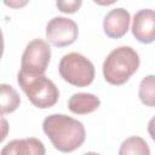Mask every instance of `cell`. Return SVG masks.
I'll list each match as a JSON object with an SVG mask.
<instances>
[{"instance_id": "obj_2", "label": "cell", "mask_w": 155, "mask_h": 155, "mask_svg": "<svg viewBox=\"0 0 155 155\" xmlns=\"http://www.w3.org/2000/svg\"><path fill=\"white\" fill-rule=\"evenodd\" d=\"M139 68V56L130 46L113 50L103 63V75L110 85H124Z\"/></svg>"}, {"instance_id": "obj_3", "label": "cell", "mask_w": 155, "mask_h": 155, "mask_svg": "<svg viewBox=\"0 0 155 155\" xmlns=\"http://www.w3.org/2000/svg\"><path fill=\"white\" fill-rule=\"evenodd\" d=\"M17 82L33 105L39 109L53 107L58 98L59 91L48 78L44 75H27L18 71Z\"/></svg>"}, {"instance_id": "obj_1", "label": "cell", "mask_w": 155, "mask_h": 155, "mask_svg": "<svg viewBox=\"0 0 155 155\" xmlns=\"http://www.w3.org/2000/svg\"><path fill=\"white\" fill-rule=\"evenodd\" d=\"M42 130L52 145L62 153L76 150L86 138L84 125L64 114H52L47 116L42 122Z\"/></svg>"}, {"instance_id": "obj_10", "label": "cell", "mask_w": 155, "mask_h": 155, "mask_svg": "<svg viewBox=\"0 0 155 155\" xmlns=\"http://www.w3.org/2000/svg\"><path fill=\"white\" fill-rule=\"evenodd\" d=\"M99 105H101V101L97 96L92 93H85V92L74 93L68 101L69 110L78 115L93 113L99 108Z\"/></svg>"}, {"instance_id": "obj_11", "label": "cell", "mask_w": 155, "mask_h": 155, "mask_svg": "<svg viewBox=\"0 0 155 155\" xmlns=\"http://www.w3.org/2000/svg\"><path fill=\"white\" fill-rule=\"evenodd\" d=\"M0 102H1V115L15 111L21 103L17 91L6 84L0 85Z\"/></svg>"}, {"instance_id": "obj_4", "label": "cell", "mask_w": 155, "mask_h": 155, "mask_svg": "<svg viewBox=\"0 0 155 155\" xmlns=\"http://www.w3.org/2000/svg\"><path fill=\"white\" fill-rule=\"evenodd\" d=\"M58 71L64 81L78 87L88 86L94 79L92 62L78 52L64 54L59 62Z\"/></svg>"}, {"instance_id": "obj_9", "label": "cell", "mask_w": 155, "mask_h": 155, "mask_svg": "<svg viewBox=\"0 0 155 155\" xmlns=\"http://www.w3.org/2000/svg\"><path fill=\"white\" fill-rule=\"evenodd\" d=\"M45 153V147L38 138L13 139L1 150L2 155H44Z\"/></svg>"}, {"instance_id": "obj_5", "label": "cell", "mask_w": 155, "mask_h": 155, "mask_svg": "<svg viewBox=\"0 0 155 155\" xmlns=\"http://www.w3.org/2000/svg\"><path fill=\"white\" fill-rule=\"evenodd\" d=\"M51 58V48L42 39L31 40L24 48L21 61V73L27 75H44Z\"/></svg>"}, {"instance_id": "obj_12", "label": "cell", "mask_w": 155, "mask_h": 155, "mask_svg": "<svg viewBox=\"0 0 155 155\" xmlns=\"http://www.w3.org/2000/svg\"><path fill=\"white\" fill-rule=\"evenodd\" d=\"M120 155H149L150 149L140 137H130L122 142L119 150Z\"/></svg>"}, {"instance_id": "obj_15", "label": "cell", "mask_w": 155, "mask_h": 155, "mask_svg": "<svg viewBox=\"0 0 155 155\" xmlns=\"http://www.w3.org/2000/svg\"><path fill=\"white\" fill-rule=\"evenodd\" d=\"M4 4L10 8H22L24 7L30 0H2Z\"/></svg>"}, {"instance_id": "obj_7", "label": "cell", "mask_w": 155, "mask_h": 155, "mask_svg": "<svg viewBox=\"0 0 155 155\" xmlns=\"http://www.w3.org/2000/svg\"><path fill=\"white\" fill-rule=\"evenodd\" d=\"M132 34L142 44L155 41V11L150 8L139 10L132 22Z\"/></svg>"}, {"instance_id": "obj_17", "label": "cell", "mask_w": 155, "mask_h": 155, "mask_svg": "<svg viewBox=\"0 0 155 155\" xmlns=\"http://www.w3.org/2000/svg\"><path fill=\"white\" fill-rule=\"evenodd\" d=\"M93 1L99 6H109V5H113L114 2H116L117 0H93Z\"/></svg>"}, {"instance_id": "obj_8", "label": "cell", "mask_w": 155, "mask_h": 155, "mask_svg": "<svg viewBox=\"0 0 155 155\" xmlns=\"http://www.w3.org/2000/svg\"><path fill=\"white\" fill-rule=\"evenodd\" d=\"M131 16L127 10L119 7L114 8L107 13L103 21V29L108 38L120 39L122 38L130 28Z\"/></svg>"}, {"instance_id": "obj_16", "label": "cell", "mask_w": 155, "mask_h": 155, "mask_svg": "<svg viewBox=\"0 0 155 155\" xmlns=\"http://www.w3.org/2000/svg\"><path fill=\"white\" fill-rule=\"evenodd\" d=\"M148 132H149V136L151 137V139L155 142V116L151 117L148 124Z\"/></svg>"}, {"instance_id": "obj_6", "label": "cell", "mask_w": 155, "mask_h": 155, "mask_svg": "<svg viewBox=\"0 0 155 155\" xmlns=\"http://www.w3.org/2000/svg\"><path fill=\"white\" fill-rule=\"evenodd\" d=\"M78 24L67 17H54L46 25V38L56 47L69 46L78 39Z\"/></svg>"}, {"instance_id": "obj_13", "label": "cell", "mask_w": 155, "mask_h": 155, "mask_svg": "<svg viewBox=\"0 0 155 155\" xmlns=\"http://www.w3.org/2000/svg\"><path fill=\"white\" fill-rule=\"evenodd\" d=\"M138 97L144 105L155 107V75H148L140 81Z\"/></svg>"}, {"instance_id": "obj_14", "label": "cell", "mask_w": 155, "mask_h": 155, "mask_svg": "<svg viewBox=\"0 0 155 155\" xmlns=\"http://www.w3.org/2000/svg\"><path fill=\"white\" fill-rule=\"evenodd\" d=\"M82 0H56L57 8L63 13H75L81 7Z\"/></svg>"}]
</instances>
